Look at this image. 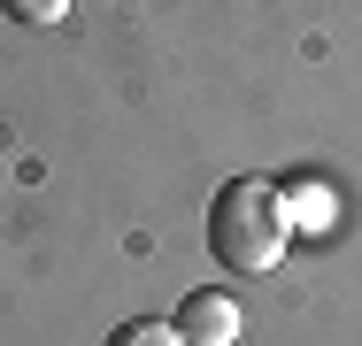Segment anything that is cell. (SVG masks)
<instances>
[{"label":"cell","mask_w":362,"mask_h":346,"mask_svg":"<svg viewBox=\"0 0 362 346\" xmlns=\"http://www.w3.org/2000/svg\"><path fill=\"white\" fill-rule=\"evenodd\" d=\"M170 323H177V339H185V346H231L239 331H247V316H239L231 292H185Z\"/></svg>","instance_id":"2"},{"label":"cell","mask_w":362,"mask_h":346,"mask_svg":"<svg viewBox=\"0 0 362 346\" xmlns=\"http://www.w3.org/2000/svg\"><path fill=\"white\" fill-rule=\"evenodd\" d=\"M0 16H8V23H62L70 0H0Z\"/></svg>","instance_id":"4"},{"label":"cell","mask_w":362,"mask_h":346,"mask_svg":"<svg viewBox=\"0 0 362 346\" xmlns=\"http://www.w3.org/2000/svg\"><path fill=\"white\" fill-rule=\"evenodd\" d=\"M286 239H293V208H286L278 185H262V177H231V185H216V201H209V254H216L231 277L278 270Z\"/></svg>","instance_id":"1"},{"label":"cell","mask_w":362,"mask_h":346,"mask_svg":"<svg viewBox=\"0 0 362 346\" xmlns=\"http://www.w3.org/2000/svg\"><path fill=\"white\" fill-rule=\"evenodd\" d=\"M100 346H185V339H177V323H154L146 316V323H116Z\"/></svg>","instance_id":"3"}]
</instances>
